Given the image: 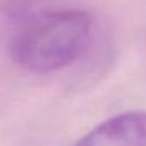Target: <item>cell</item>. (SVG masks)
I'll use <instances>...</instances> for the list:
<instances>
[{"mask_svg":"<svg viewBox=\"0 0 146 146\" xmlns=\"http://www.w3.org/2000/svg\"><path fill=\"white\" fill-rule=\"evenodd\" d=\"M93 33L94 21L86 11L41 8L13 25L8 52L25 71L55 72L85 57Z\"/></svg>","mask_w":146,"mask_h":146,"instance_id":"1","label":"cell"},{"mask_svg":"<svg viewBox=\"0 0 146 146\" xmlns=\"http://www.w3.org/2000/svg\"><path fill=\"white\" fill-rule=\"evenodd\" d=\"M74 146H146V111L132 110L115 115Z\"/></svg>","mask_w":146,"mask_h":146,"instance_id":"2","label":"cell"},{"mask_svg":"<svg viewBox=\"0 0 146 146\" xmlns=\"http://www.w3.org/2000/svg\"><path fill=\"white\" fill-rule=\"evenodd\" d=\"M38 2L39 0H0V8L2 11H5V14L14 19L16 24L41 10L38 7Z\"/></svg>","mask_w":146,"mask_h":146,"instance_id":"3","label":"cell"}]
</instances>
